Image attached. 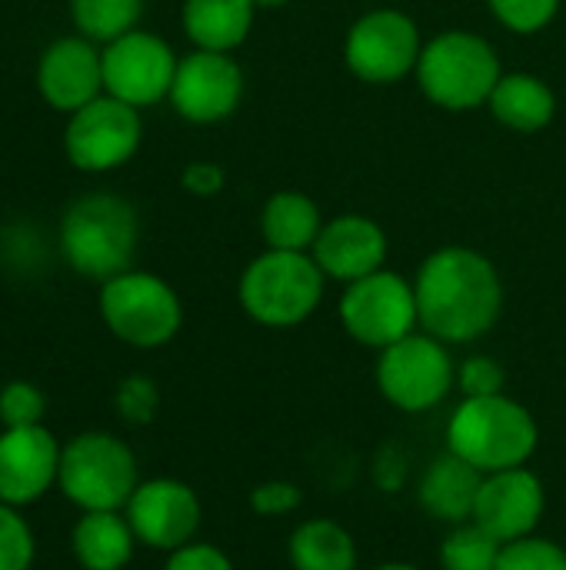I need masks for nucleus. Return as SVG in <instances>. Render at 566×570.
Returning <instances> with one entry per match:
<instances>
[{
	"label": "nucleus",
	"mask_w": 566,
	"mask_h": 570,
	"mask_svg": "<svg viewBox=\"0 0 566 570\" xmlns=\"http://www.w3.org/2000/svg\"><path fill=\"white\" fill-rule=\"evenodd\" d=\"M337 314L344 331L374 351H384L420 327L414 284L387 267L347 284Z\"/></svg>",
	"instance_id": "1a4fd4ad"
},
{
	"label": "nucleus",
	"mask_w": 566,
	"mask_h": 570,
	"mask_svg": "<svg viewBox=\"0 0 566 570\" xmlns=\"http://www.w3.org/2000/svg\"><path fill=\"white\" fill-rule=\"evenodd\" d=\"M240 97H244L240 63L220 50H193L180 57L167 100L187 124H220L240 107Z\"/></svg>",
	"instance_id": "4468645a"
},
{
	"label": "nucleus",
	"mask_w": 566,
	"mask_h": 570,
	"mask_svg": "<svg viewBox=\"0 0 566 570\" xmlns=\"http://www.w3.org/2000/svg\"><path fill=\"white\" fill-rule=\"evenodd\" d=\"M564 0H487L490 13L514 33H540L560 10Z\"/></svg>",
	"instance_id": "c756f323"
},
{
	"label": "nucleus",
	"mask_w": 566,
	"mask_h": 570,
	"mask_svg": "<svg viewBox=\"0 0 566 570\" xmlns=\"http://www.w3.org/2000/svg\"><path fill=\"white\" fill-rule=\"evenodd\" d=\"M60 444L57 438L37 428H3L0 431V501L10 508L37 504L60 474Z\"/></svg>",
	"instance_id": "f3484780"
},
{
	"label": "nucleus",
	"mask_w": 566,
	"mask_h": 570,
	"mask_svg": "<svg viewBox=\"0 0 566 570\" xmlns=\"http://www.w3.org/2000/svg\"><path fill=\"white\" fill-rule=\"evenodd\" d=\"M67 7L77 33L100 47L137 30L143 17V0H70Z\"/></svg>",
	"instance_id": "393cba45"
},
{
	"label": "nucleus",
	"mask_w": 566,
	"mask_h": 570,
	"mask_svg": "<svg viewBox=\"0 0 566 570\" xmlns=\"http://www.w3.org/2000/svg\"><path fill=\"white\" fill-rule=\"evenodd\" d=\"M457 384V367L444 341L434 334H407L404 341L390 344L377 357V387L380 394L407 411L424 414L447 401Z\"/></svg>",
	"instance_id": "6e6552de"
},
{
	"label": "nucleus",
	"mask_w": 566,
	"mask_h": 570,
	"mask_svg": "<svg viewBox=\"0 0 566 570\" xmlns=\"http://www.w3.org/2000/svg\"><path fill=\"white\" fill-rule=\"evenodd\" d=\"M537 444V417L507 394L464 397L447 424V451L474 464L480 474L527 468Z\"/></svg>",
	"instance_id": "7ed1b4c3"
},
{
	"label": "nucleus",
	"mask_w": 566,
	"mask_h": 570,
	"mask_svg": "<svg viewBox=\"0 0 566 570\" xmlns=\"http://www.w3.org/2000/svg\"><path fill=\"white\" fill-rule=\"evenodd\" d=\"M113 407L127 424H150L157 417V407H160V391L150 377L130 374L117 384Z\"/></svg>",
	"instance_id": "7c9ffc66"
},
{
	"label": "nucleus",
	"mask_w": 566,
	"mask_h": 570,
	"mask_svg": "<svg viewBox=\"0 0 566 570\" xmlns=\"http://www.w3.org/2000/svg\"><path fill=\"white\" fill-rule=\"evenodd\" d=\"M497 570H566V551L547 538H520L500 548Z\"/></svg>",
	"instance_id": "c85d7f7f"
},
{
	"label": "nucleus",
	"mask_w": 566,
	"mask_h": 570,
	"mask_svg": "<svg viewBox=\"0 0 566 570\" xmlns=\"http://www.w3.org/2000/svg\"><path fill=\"white\" fill-rule=\"evenodd\" d=\"M137 544L123 511H87L70 531V551L83 570H123Z\"/></svg>",
	"instance_id": "aec40b11"
},
{
	"label": "nucleus",
	"mask_w": 566,
	"mask_h": 570,
	"mask_svg": "<svg viewBox=\"0 0 566 570\" xmlns=\"http://www.w3.org/2000/svg\"><path fill=\"white\" fill-rule=\"evenodd\" d=\"M480 484H484V474L464 458H457L454 451H447L424 471L417 498L430 518L457 528L474 518Z\"/></svg>",
	"instance_id": "6ab92c4d"
},
{
	"label": "nucleus",
	"mask_w": 566,
	"mask_h": 570,
	"mask_svg": "<svg viewBox=\"0 0 566 570\" xmlns=\"http://www.w3.org/2000/svg\"><path fill=\"white\" fill-rule=\"evenodd\" d=\"M374 570H424V568H417V564H404V561H390V564H380V568H374Z\"/></svg>",
	"instance_id": "e433bc0d"
},
{
	"label": "nucleus",
	"mask_w": 566,
	"mask_h": 570,
	"mask_svg": "<svg viewBox=\"0 0 566 570\" xmlns=\"http://www.w3.org/2000/svg\"><path fill=\"white\" fill-rule=\"evenodd\" d=\"M163 570H234V564H230V558L217 544L190 541V544H183V548L167 554Z\"/></svg>",
	"instance_id": "72a5a7b5"
},
{
	"label": "nucleus",
	"mask_w": 566,
	"mask_h": 570,
	"mask_svg": "<svg viewBox=\"0 0 566 570\" xmlns=\"http://www.w3.org/2000/svg\"><path fill=\"white\" fill-rule=\"evenodd\" d=\"M487 107L497 117V124H504L507 130L537 134V130L554 124L557 94L550 90V83L544 77L527 73V70H514V73H504L497 80Z\"/></svg>",
	"instance_id": "412c9836"
},
{
	"label": "nucleus",
	"mask_w": 566,
	"mask_h": 570,
	"mask_svg": "<svg viewBox=\"0 0 566 570\" xmlns=\"http://www.w3.org/2000/svg\"><path fill=\"white\" fill-rule=\"evenodd\" d=\"M137 458L110 431H83L60 451V494L80 511H123L137 491Z\"/></svg>",
	"instance_id": "423d86ee"
},
{
	"label": "nucleus",
	"mask_w": 566,
	"mask_h": 570,
	"mask_svg": "<svg viewBox=\"0 0 566 570\" xmlns=\"http://www.w3.org/2000/svg\"><path fill=\"white\" fill-rule=\"evenodd\" d=\"M414 73L430 104L464 114L490 100L504 67L487 37L474 30H444L424 43Z\"/></svg>",
	"instance_id": "20e7f679"
},
{
	"label": "nucleus",
	"mask_w": 566,
	"mask_h": 570,
	"mask_svg": "<svg viewBox=\"0 0 566 570\" xmlns=\"http://www.w3.org/2000/svg\"><path fill=\"white\" fill-rule=\"evenodd\" d=\"M420 50H424V40H420L414 17L394 7H380V10L364 13L350 27L347 43H344V60L350 73H357L364 83L387 87L417 70Z\"/></svg>",
	"instance_id": "9b49d317"
},
{
	"label": "nucleus",
	"mask_w": 566,
	"mask_h": 570,
	"mask_svg": "<svg viewBox=\"0 0 566 570\" xmlns=\"http://www.w3.org/2000/svg\"><path fill=\"white\" fill-rule=\"evenodd\" d=\"M224 167H217V164H210V160H193V164H187L183 167V174H180V184H183V190L187 194H193V197H217L220 190H224Z\"/></svg>",
	"instance_id": "f704fd0d"
},
{
	"label": "nucleus",
	"mask_w": 566,
	"mask_h": 570,
	"mask_svg": "<svg viewBox=\"0 0 566 570\" xmlns=\"http://www.w3.org/2000/svg\"><path fill=\"white\" fill-rule=\"evenodd\" d=\"M287 558L294 570H357V541L340 521L310 518L290 534Z\"/></svg>",
	"instance_id": "b1692460"
},
{
	"label": "nucleus",
	"mask_w": 566,
	"mask_h": 570,
	"mask_svg": "<svg viewBox=\"0 0 566 570\" xmlns=\"http://www.w3.org/2000/svg\"><path fill=\"white\" fill-rule=\"evenodd\" d=\"M37 94L57 114H73L103 94V47L83 33L57 37L37 60Z\"/></svg>",
	"instance_id": "2eb2a0df"
},
{
	"label": "nucleus",
	"mask_w": 566,
	"mask_h": 570,
	"mask_svg": "<svg viewBox=\"0 0 566 570\" xmlns=\"http://www.w3.org/2000/svg\"><path fill=\"white\" fill-rule=\"evenodd\" d=\"M310 254L324 277L354 284L387 264V234L377 220L364 214H340L334 220H324Z\"/></svg>",
	"instance_id": "a211bd4d"
},
{
	"label": "nucleus",
	"mask_w": 566,
	"mask_h": 570,
	"mask_svg": "<svg viewBox=\"0 0 566 570\" xmlns=\"http://www.w3.org/2000/svg\"><path fill=\"white\" fill-rule=\"evenodd\" d=\"M254 0H183L180 23L197 50H237L254 27Z\"/></svg>",
	"instance_id": "4be33fe9"
},
{
	"label": "nucleus",
	"mask_w": 566,
	"mask_h": 570,
	"mask_svg": "<svg viewBox=\"0 0 566 570\" xmlns=\"http://www.w3.org/2000/svg\"><path fill=\"white\" fill-rule=\"evenodd\" d=\"M504 384L507 371L500 367V361L487 354H474L457 367V387L464 391V397H494L504 394Z\"/></svg>",
	"instance_id": "2f4dec72"
},
{
	"label": "nucleus",
	"mask_w": 566,
	"mask_h": 570,
	"mask_svg": "<svg viewBox=\"0 0 566 570\" xmlns=\"http://www.w3.org/2000/svg\"><path fill=\"white\" fill-rule=\"evenodd\" d=\"M140 220L130 200L93 190L70 200L60 214L57 247L60 257L87 281H110L133 267Z\"/></svg>",
	"instance_id": "f03ea898"
},
{
	"label": "nucleus",
	"mask_w": 566,
	"mask_h": 570,
	"mask_svg": "<svg viewBox=\"0 0 566 570\" xmlns=\"http://www.w3.org/2000/svg\"><path fill=\"white\" fill-rule=\"evenodd\" d=\"M324 227L320 207L300 190L274 194L260 210V234L270 250H307Z\"/></svg>",
	"instance_id": "5701e85b"
},
{
	"label": "nucleus",
	"mask_w": 566,
	"mask_h": 570,
	"mask_svg": "<svg viewBox=\"0 0 566 570\" xmlns=\"http://www.w3.org/2000/svg\"><path fill=\"white\" fill-rule=\"evenodd\" d=\"M324 271L307 250H264L244 267L240 307L264 327H297L324 301Z\"/></svg>",
	"instance_id": "39448f33"
},
{
	"label": "nucleus",
	"mask_w": 566,
	"mask_h": 570,
	"mask_svg": "<svg viewBox=\"0 0 566 570\" xmlns=\"http://www.w3.org/2000/svg\"><path fill=\"white\" fill-rule=\"evenodd\" d=\"M420 327L444 344H474L504 311V284L490 257L470 247L434 250L414 281Z\"/></svg>",
	"instance_id": "f257e3e1"
},
{
	"label": "nucleus",
	"mask_w": 566,
	"mask_h": 570,
	"mask_svg": "<svg viewBox=\"0 0 566 570\" xmlns=\"http://www.w3.org/2000/svg\"><path fill=\"white\" fill-rule=\"evenodd\" d=\"M374 478L384 491H397L407 478V458L397 448H384L374 461Z\"/></svg>",
	"instance_id": "c9c22d12"
},
{
	"label": "nucleus",
	"mask_w": 566,
	"mask_h": 570,
	"mask_svg": "<svg viewBox=\"0 0 566 570\" xmlns=\"http://www.w3.org/2000/svg\"><path fill=\"white\" fill-rule=\"evenodd\" d=\"M257 7H267V10H277V7H287L290 0H254Z\"/></svg>",
	"instance_id": "4c0bfd02"
},
{
	"label": "nucleus",
	"mask_w": 566,
	"mask_h": 570,
	"mask_svg": "<svg viewBox=\"0 0 566 570\" xmlns=\"http://www.w3.org/2000/svg\"><path fill=\"white\" fill-rule=\"evenodd\" d=\"M500 548L504 544L497 538H490L484 528L467 521L447 534V541L440 548V564L444 570H497Z\"/></svg>",
	"instance_id": "a878e982"
},
{
	"label": "nucleus",
	"mask_w": 566,
	"mask_h": 570,
	"mask_svg": "<svg viewBox=\"0 0 566 570\" xmlns=\"http://www.w3.org/2000/svg\"><path fill=\"white\" fill-rule=\"evenodd\" d=\"M143 140L140 110L100 94L87 107L73 110L63 127V154L70 167L83 174H110L133 160Z\"/></svg>",
	"instance_id": "9d476101"
},
{
	"label": "nucleus",
	"mask_w": 566,
	"mask_h": 570,
	"mask_svg": "<svg viewBox=\"0 0 566 570\" xmlns=\"http://www.w3.org/2000/svg\"><path fill=\"white\" fill-rule=\"evenodd\" d=\"M47 414V394L33 381H7L0 387V424L3 428H37Z\"/></svg>",
	"instance_id": "cd10ccee"
},
{
	"label": "nucleus",
	"mask_w": 566,
	"mask_h": 570,
	"mask_svg": "<svg viewBox=\"0 0 566 570\" xmlns=\"http://www.w3.org/2000/svg\"><path fill=\"white\" fill-rule=\"evenodd\" d=\"M544 508H547L544 481L530 468H510V471L484 474L470 521L484 528L490 538H497L500 544H510L537 531Z\"/></svg>",
	"instance_id": "dca6fc26"
},
{
	"label": "nucleus",
	"mask_w": 566,
	"mask_h": 570,
	"mask_svg": "<svg viewBox=\"0 0 566 570\" xmlns=\"http://www.w3.org/2000/svg\"><path fill=\"white\" fill-rule=\"evenodd\" d=\"M37 558V541L20 508L0 501V570H30Z\"/></svg>",
	"instance_id": "bb28decb"
},
{
	"label": "nucleus",
	"mask_w": 566,
	"mask_h": 570,
	"mask_svg": "<svg viewBox=\"0 0 566 570\" xmlns=\"http://www.w3.org/2000/svg\"><path fill=\"white\" fill-rule=\"evenodd\" d=\"M180 57L150 30H130L103 43V94L143 110L170 97Z\"/></svg>",
	"instance_id": "f8f14e48"
},
{
	"label": "nucleus",
	"mask_w": 566,
	"mask_h": 570,
	"mask_svg": "<svg viewBox=\"0 0 566 570\" xmlns=\"http://www.w3.org/2000/svg\"><path fill=\"white\" fill-rule=\"evenodd\" d=\"M107 331L137 351H157L180 334L183 304L177 291L150 271H123L100 284L97 297Z\"/></svg>",
	"instance_id": "0eeeda50"
},
{
	"label": "nucleus",
	"mask_w": 566,
	"mask_h": 570,
	"mask_svg": "<svg viewBox=\"0 0 566 570\" xmlns=\"http://www.w3.org/2000/svg\"><path fill=\"white\" fill-rule=\"evenodd\" d=\"M304 504V491L290 481H264L250 491V508L260 518H287Z\"/></svg>",
	"instance_id": "473e14b6"
},
{
	"label": "nucleus",
	"mask_w": 566,
	"mask_h": 570,
	"mask_svg": "<svg viewBox=\"0 0 566 570\" xmlns=\"http://www.w3.org/2000/svg\"><path fill=\"white\" fill-rule=\"evenodd\" d=\"M137 541L153 551H177L190 544L200 531L203 508L190 484L177 478L140 481L123 508Z\"/></svg>",
	"instance_id": "ddd939ff"
}]
</instances>
